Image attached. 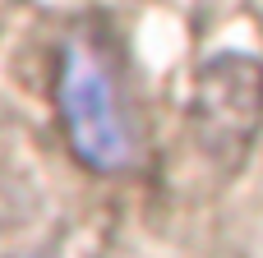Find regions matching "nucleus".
<instances>
[{
  "instance_id": "nucleus-3",
  "label": "nucleus",
  "mask_w": 263,
  "mask_h": 258,
  "mask_svg": "<svg viewBox=\"0 0 263 258\" xmlns=\"http://www.w3.org/2000/svg\"><path fill=\"white\" fill-rule=\"evenodd\" d=\"M55 235L42 231L37 208L14 194H0V258H51Z\"/></svg>"
},
{
  "instance_id": "nucleus-2",
  "label": "nucleus",
  "mask_w": 263,
  "mask_h": 258,
  "mask_svg": "<svg viewBox=\"0 0 263 258\" xmlns=\"http://www.w3.org/2000/svg\"><path fill=\"white\" fill-rule=\"evenodd\" d=\"M259 125L263 60L240 55V51H222L203 60L194 74V92H190V134H194V148L208 157V166L231 175L254 148Z\"/></svg>"
},
{
  "instance_id": "nucleus-1",
  "label": "nucleus",
  "mask_w": 263,
  "mask_h": 258,
  "mask_svg": "<svg viewBox=\"0 0 263 258\" xmlns=\"http://www.w3.org/2000/svg\"><path fill=\"white\" fill-rule=\"evenodd\" d=\"M51 97L74 162L92 175H129L143 162V120L129 92V60L111 28L79 23L55 46Z\"/></svg>"
}]
</instances>
